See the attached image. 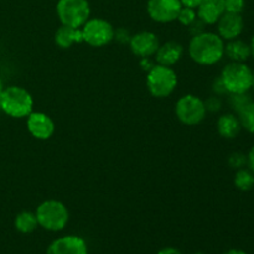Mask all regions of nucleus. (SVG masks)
I'll return each mask as SVG.
<instances>
[{
	"mask_svg": "<svg viewBox=\"0 0 254 254\" xmlns=\"http://www.w3.org/2000/svg\"><path fill=\"white\" fill-rule=\"evenodd\" d=\"M189 55L202 66H212L225 56V40L215 32L202 31L193 35L189 44Z\"/></svg>",
	"mask_w": 254,
	"mask_h": 254,
	"instance_id": "f257e3e1",
	"label": "nucleus"
},
{
	"mask_svg": "<svg viewBox=\"0 0 254 254\" xmlns=\"http://www.w3.org/2000/svg\"><path fill=\"white\" fill-rule=\"evenodd\" d=\"M34 99L25 88L10 86L4 88L0 99V111L12 118H24L32 112Z\"/></svg>",
	"mask_w": 254,
	"mask_h": 254,
	"instance_id": "f03ea898",
	"label": "nucleus"
},
{
	"mask_svg": "<svg viewBox=\"0 0 254 254\" xmlns=\"http://www.w3.org/2000/svg\"><path fill=\"white\" fill-rule=\"evenodd\" d=\"M228 94L247 93L253 86V71L246 62H232L226 64L221 72Z\"/></svg>",
	"mask_w": 254,
	"mask_h": 254,
	"instance_id": "7ed1b4c3",
	"label": "nucleus"
},
{
	"mask_svg": "<svg viewBox=\"0 0 254 254\" xmlns=\"http://www.w3.org/2000/svg\"><path fill=\"white\" fill-rule=\"evenodd\" d=\"M40 227L50 232H59L64 230L69 220V213L66 206L57 200H47L40 203L35 212Z\"/></svg>",
	"mask_w": 254,
	"mask_h": 254,
	"instance_id": "20e7f679",
	"label": "nucleus"
},
{
	"mask_svg": "<svg viewBox=\"0 0 254 254\" xmlns=\"http://www.w3.org/2000/svg\"><path fill=\"white\" fill-rule=\"evenodd\" d=\"M178 77L175 71L169 66L154 64L146 76V86L151 96L156 98H165L170 96L176 88Z\"/></svg>",
	"mask_w": 254,
	"mask_h": 254,
	"instance_id": "39448f33",
	"label": "nucleus"
},
{
	"mask_svg": "<svg viewBox=\"0 0 254 254\" xmlns=\"http://www.w3.org/2000/svg\"><path fill=\"white\" fill-rule=\"evenodd\" d=\"M56 12L62 25L82 27L91 15V7L87 0H59Z\"/></svg>",
	"mask_w": 254,
	"mask_h": 254,
	"instance_id": "423d86ee",
	"label": "nucleus"
},
{
	"mask_svg": "<svg viewBox=\"0 0 254 254\" xmlns=\"http://www.w3.org/2000/svg\"><path fill=\"white\" fill-rule=\"evenodd\" d=\"M175 113L179 121L185 126H196L206 118L205 101L193 94H185L175 106Z\"/></svg>",
	"mask_w": 254,
	"mask_h": 254,
	"instance_id": "0eeeda50",
	"label": "nucleus"
},
{
	"mask_svg": "<svg viewBox=\"0 0 254 254\" xmlns=\"http://www.w3.org/2000/svg\"><path fill=\"white\" fill-rule=\"evenodd\" d=\"M83 41L93 47H101L114 39V29L107 20L88 19L81 27Z\"/></svg>",
	"mask_w": 254,
	"mask_h": 254,
	"instance_id": "6e6552de",
	"label": "nucleus"
},
{
	"mask_svg": "<svg viewBox=\"0 0 254 254\" xmlns=\"http://www.w3.org/2000/svg\"><path fill=\"white\" fill-rule=\"evenodd\" d=\"M181 7L180 0H148L146 11L154 21L166 24L178 19Z\"/></svg>",
	"mask_w": 254,
	"mask_h": 254,
	"instance_id": "1a4fd4ad",
	"label": "nucleus"
},
{
	"mask_svg": "<svg viewBox=\"0 0 254 254\" xmlns=\"http://www.w3.org/2000/svg\"><path fill=\"white\" fill-rule=\"evenodd\" d=\"M46 254H88V246L79 236H62L50 243Z\"/></svg>",
	"mask_w": 254,
	"mask_h": 254,
	"instance_id": "9d476101",
	"label": "nucleus"
},
{
	"mask_svg": "<svg viewBox=\"0 0 254 254\" xmlns=\"http://www.w3.org/2000/svg\"><path fill=\"white\" fill-rule=\"evenodd\" d=\"M27 130L39 140H47L55 131L54 121L42 112H31L27 116Z\"/></svg>",
	"mask_w": 254,
	"mask_h": 254,
	"instance_id": "9b49d317",
	"label": "nucleus"
},
{
	"mask_svg": "<svg viewBox=\"0 0 254 254\" xmlns=\"http://www.w3.org/2000/svg\"><path fill=\"white\" fill-rule=\"evenodd\" d=\"M245 29V21L241 14L226 11L217 21V34L225 41L238 39Z\"/></svg>",
	"mask_w": 254,
	"mask_h": 254,
	"instance_id": "f8f14e48",
	"label": "nucleus"
},
{
	"mask_svg": "<svg viewBox=\"0 0 254 254\" xmlns=\"http://www.w3.org/2000/svg\"><path fill=\"white\" fill-rule=\"evenodd\" d=\"M159 39L154 32L141 31L130 37V49L134 55L141 57H150L155 55L158 51Z\"/></svg>",
	"mask_w": 254,
	"mask_h": 254,
	"instance_id": "ddd939ff",
	"label": "nucleus"
},
{
	"mask_svg": "<svg viewBox=\"0 0 254 254\" xmlns=\"http://www.w3.org/2000/svg\"><path fill=\"white\" fill-rule=\"evenodd\" d=\"M196 12L205 25L217 24L220 17L226 12L225 0H203Z\"/></svg>",
	"mask_w": 254,
	"mask_h": 254,
	"instance_id": "4468645a",
	"label": "nucleus"
},
{
	"mask_svg": "<svg viewBox=\"0 0 254 254\" xmlns=\"http://www.w3.org/2000/svg\"><path fill=\"white\" fill-rule=\"evenodd\" d=\"M184 54V47L179 42L168 41L160 45L155 52V60L158 64L171 67L181 59Z\"/></svg>",
	"mask_w": 254,
	"mask_h": 254,
	"instance_id": "2eb2a0df",
	"label": "nucleus"
},
{
	"mask_svg": "<svg viewBox=\"0 0 254 254\" xmlns=\"http://www.w3.org/2000/svg\"><path fill=\"white\" fill-rule=\"evenodd\" d=\"M55 42L61 49H68L73 44L83 42L81 27H71L66 25H61L55 34Z\"/></svg>",
	"mask_w": 254,
	"mask_h": 254,
	"instance_id": "dca6fc26",
	"label": "nucleus"
},
{
	"mask_svg": "<svg viewBox=\"0 0 254 254\" xmlns=\"http://www.w3.org/2000/svg\"><path fill=\"white\" fill-rule=\"evenodd\" d=\"M241 130H242V127L235 113H225L217 119V131L222 138H237Z\"/></svg>",
	"mask_w": 254,
	"mask_h": 254,
	"instance_id": "f3484780",
	"label": "nucleus"
},
{
	"mask_svg": "<svg viewBox=\"0 0 254 254\" xmlns=\"http://www.w3.org/2000/svg\"><path fill=\"white\" fill-rule=\"evenodd\" d=\"M225 55L232 62H246L251 57L250 44L240 39L227 41L225 44Z\"/></svg>",
	"mask_w": 254,
	"mask_h": 254,
	"instance_id": "a211bd4d",
	"label": "nucleus"
},
{
	"mask_svg": "<svg viewBox=\"0 0 254 254\" xmlns=\"http://www.w3.org/2000/svg\"><path fill=\"white\" fill-rule=\"evenodd\" d=\"M14 226L16 228V231H19L20 233H24V235H29L32 233L39 226L37 222L36 215L30 211H22L19 215L15 217Z\"/></svg>",
	"mask_w": 254,
	"mask_h": 254,
	"instance_id": "6ab92c4d",
	"label": "nucleus"
},
{
	"mask_svg": "<svg viewBox=\"0 0 254 254\" xmlns=\"http://www.w3.org/2000/svg\"><path fill=\"white\" fill-rule=\"evenodd\" d=\"M235 186L241 191H250L254 188V173L248 168L238 169L235 175Z\"/></svg>",
	"mask_w": 254,
	"mask_h": 254,
	"instance_id": "aec40b11",
	"label": "nucleus"
},
{
	"mask_svg": "<svg viewBox=\"0 0 254 254\" xmlns=\"http://www.w3.org/2000/svg\"><path fill=\"white\" fill-rule=\"evenodd\" d=\"M236 116L238 117L242 129L247 133L254 134V101L243 107L238 113H236Z\"/></svg>",
	"mask_w": 254,
	"mask_h": 254,
	"instance_id": "412c9836",
	"label": "nucleus"
},
{
	"mask_svg": "<svg viewBox=\"0 0 254 254\" xmlns=\"http://www.w3.org/2000/svg\"><path fill=\"white\" fill-rule=\"evenodd\" d=\"M253 99L252 97L247 93H236V94H230V107L233 109L235 113H238L243 107L247 106L248 103H251Z\"/></svg>",
	"mask_w": 254,
	"mask_h": 254,
	"instance_id": "4be33fe9",
	"label": "nucleus"
},
{
	"mask_svg": "<svg viewBox=\"0 0 254 254\" xmlns=\"http://www.w3.org/2000/svg\"><path fill=\"white\" fill-rule=\"evenodd\" d=\"M178 20L181 25L184 26H190L191 24L197 20V12H196V9H191V7H185L183 6L179 11Z\"/></svg>",
	"mask_w": 254,
	"mask_h": 254,
	"instance_id": "5701e85b",
	"label": "nucleus"
},
{
	"mask_svg": "<svg viewBox=\"0 0 254 254\" xmlns=\"http://www.w3.org/2000/svg\"><path fill=\"white\" fill-rule=\"evenodd\" d=\"M228 164L232 169H242L247 166V155L243 153H240V151H236V153H232L228 158Z\"/></svg>",
	"mask_w": 254,
	"mask_h": 254,
	"instance_id": "b1692460",
	"label": "nucleus"
},
{
	"mask_svg": "<svg viewBox=\"0 0 254 254\" xmlns=\"http://www.w3.org/2000/svg\"><path fill=\"white\" fill-rule=\"evenodd\" d=\"M245 0H225V7L227 12H235V14H242L245 9Z\"/></svg>",
	"mask_w": 254,
	"mask_h": 254,
	"instance_id": "393cba45",
	"label": "nucleus"
},
{
	"mask_svg": "<svg viewBox=\"0 0 254 254\" xmlns=\"http://www.w3.org/2000/svg\"><path fill=\"white\" fill-rule=\"evenodd\" d=\"M205 106L207 111L218 112L221 108H222V102H221L220 97L213 96V97H210V98L205 102Z\"/></svg>",
	"mask_w": 254,
	"mask_h": 254,
	"instance_id": "a878e982",
	"label": "nucleus"
},
{
	"mask_svg": "<svg viewBox=\"0 0 254 254\" xmlns=\"http://www.w3.org/2000/svg\"><path fill=\"white\" fill-rule=\"evenodd\" d=\"M212 91L215 92L216 96H223V94H228L227 89H226L225 84H223L222 79H221L220 77H218V78H216L215 81H213Z\"/></svg>",
	"mask_w": 254,
	"mask_h": 254,
	"instance_id": "bb28decb",
	"label": "nucleus"
},
{
	"mask_svg": "<svg viewBox=\"0 0 254 254\" xmlns=\"http://www.w3.org/2000/svg\"><path fill=\"white\" fill-rule=\"evenodd\" d=\"M203 0H180L181 5L185 7H191V9H197Z\"/></svg>",
	"mask_w": 254,
	"mask_h": 254,
	"instance_id": "cd10ccee",
	"label": "nucleus"
},
{
	"mask_svg": "<svg viewBox=\"0 0 254 254\" xmlns=\"http://www.w3.org/2000/svg\"><path fill=\"white\" fill-rule=\"evenodd\" d=\"M247 166L251 171L254 173V145L250 149L247 154Z\"/></svg>",
	"mask_w": 254,
	"mask_h": 254,
	"instance_id": "c85d7f7f",
	"label": "nucleus"
},
{
	"mask_svg": "<svg viewBox=\"0 0 254 254\" xmlns=\"http://www.w3.org/2000/svg\"><path fill=\"white\" fill-rule=\"evenodd\" d=\"M156 254H183V252L175 247H164Z\"/></svg>",
	"mask_w": 254,
	"mask_h": 254,
	"instance_id": "c756f323",
	"label": "nucleus"
},
{
	"mask_svg": "<svg viewBox=\"0 0 254 254\" xmlns=\"http://www.w3.org/2000/svg\"><path fill=\"white\" fill-rule=\"evenodd\" d=\"M222 254H248V253L243 250H238V248H231V250L226 251V252H223Z\"/></svg>",
	"mask_w": 254,
	"mask_h": 254,
	"instance_id": "7c9ffc66",
	"label": "nucleus"
},
{
	"mask_svg": "<svg viewBox=\"0 0 254 254\" xmlns=\"http://www.w3.org/2000/svg\"><path fill=\"white\" fill-rule=\"evenodd\" d=\"M141 66H143L144 69H150L154 64H150V61H149V57H144L143 61H141Z\"/></svg>",
	"mask_w": 254,
	"mask_h": 254,
	"instance_id": "2f4dec72",
	"label": "nucleus"
},
{
	"mask_svg": "<svg viewBox=\"0 0 254 254\" xmlns=\"http://www.w3.org/2000/svg\"><path fill=\"white\" fill-rule=\"evenodd\" d=\"M250 47H251V56L254 59V35L252 36V39H251L250 41Z\"/></svg>",
	"mask_w": 254,
	"mask_h": 254,
	"instance_id": "473e14b6",
	"label": "nucleus"
},
{
	"mask_svg": "<svg viewBox=\"0 0 254 254\" xmlns=\"http://www.w3.org/2000/svg\"><path fill=\"white\" fill-rule=\"evenodd\" d=\"M2 91H4V84H2V81H1V78H0V99H1V94H2Z\"/></svg>",
	"mask_w": 254,
	"mask_h": 254,
	"instance_id": "72a5a7b5",
	"label": "nucleus"
},
{
	"mask_svg": "<svg viewBox=\"0 0 254 254\" xmlns=\"http://www.w3.org/2000/svg\"><path fill=\"white\" fill-rule=\"evenodd\" d=\"M192 254H207V253H203V252H196V253H192Z\"/></svg>",
	"mask_w": 254,
	"mask_h": 254,
	"instance_id": "f704fd0d",
	"label": "nucleus"
},
{
	"mask_svg": "<svg viewBox=\"0 0 254 254\" xmlns=\"http://www.w3.org/2000/svg\"><path fill=\"white\" fill-rule=\"evenodd\" d=\"M252 88H253V91H254V72H253V86H252Z\"/></svg>",
	"mask_w": 254,
	"mask_h": 254,
	"instance_id": "c9c22d12",
	"label": "nucleus"
}]
</instances>
